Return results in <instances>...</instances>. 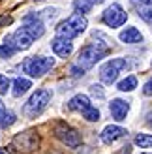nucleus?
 Segmentation results:
<instances>
[{
    "label": "nucleus",
    "mask_w": 152,
    "mask_h": 154,
    "mask_svg": "<svg viewBox=\"0 0 152 154\" xmlns=\"http://www.w3.org/2000/svg\"><path fill=\"white\" fill-rule=\"evenodd\" d=\"M107 53H109V47H107V45H103L102 42L85 45V47L81 49L77 60H75V64L70 68V73H71L73 77L85 75V72H88L96 62H100V60L107 55Z\"/></svg>",
    "instance_id": "obj_1"
},
{
    "label": "nucleus",
    "mask_w": 152,
    "mask_h": 154,
    "mask_svg": "<svg viewBox=\"0 0 152 154\" xmlns=\"http://www.w3.org/2000/svg\"><path fill=\"white\" fill-rule=\"evenodd\" d=\"M88 25V21L85 15L81 13H71L68 19H64L62 23L56 25V36H62V38H68V40H73V38L81 36L85 32V28Z\"/></svg>",
    "instance_id": "obj_2"
},
{
    "label": "nucleus",
    "mask_w": 152,
    "mask_h": 154,
    "mask_svg": "<svg viewBox=\"0 0 152 154\" xmlns=\"http://www.w3.org/2000/svg\"><path fill=\"white\" fill-rule=\"evenodd\" d=\"M51 98H53L51 90H47V88H38L34 94L28 98V102L25 103V109H23V113H25L28 119L40 117V115L49 107Z\"/></svg>",
    "instance_id": "obj_3"
},
{
    "label": "nucleus",
    "mask_w": 152,
    "mask_h": 154,
    "mask_svg": "<svg viewBox=\"0 0 152 154\" xmlns=\"http://www.w3.org/2000/svg\"><path fill=\"white\" fill-rule=\"evenodd\" d=\"M55 66V58L49 57H30L23 62V72L30 77H41Z\"/></svg>",
    "instance_id": "obj_4"
},
{
    "label": "nucleus",
    "mask_w": 152,
    "mask_h": 154,
    "mask_svg": "<svg viewBox=\"0 0 152 154\" xmlns=\"http://www.w3.org/2000/svg\"><path fill=\"white\" fill-rule=\"evenodd\" d=\"M128 68V60L126 58H111V60H107L102 68H100V81L102 83H105V85H113L117 81V77H118V73L122 72V70H126Z\"/></svg>",
    "instance_id": "obj_5"
},
{
    "label": "nucleus",
    "mask_w": 152,
    "mask_h": 154,
    "mask_svg": "<svg viewBox=\"0 0 152 154\" xmlns=\"http://www.w3.org/2000/svg\"><path fill=\"white\" fill-rule=\"evenodd\" d=\"M126 19H128V13L124 11V8L120 6V4H111L107 10L102 13L103 25H107L109 28H118V26H122L124 23H126Z\"/></svg>",
    "instance_id": "obj_6"
},
{
    "label": "nucleus",
    "mask_w": 152,
    "mask_h": 154,
    "mask_svg": "<svg viewBox=\"0 0 152 154\" xmlns=\"http://www.w3.org/2000/svg\"><path fill=\"white\" fill-rule=\"evenodd\" d=\"M21 30H23V32H26L30 38H32V40H38V38H41L43 32H45V23L41 21V15H38V13L25 15Z\"/></svg>",
    "instance_id": "obj_7"
},
{
    "label": "nucleus",
    "mask_w": 152,
    "mask_h": 154,
    "mask_svg": "<svg viewBox=\"0 0 152 154\" xmlns=\"http://www.w3.org/2000/svg\"><path fill=\"white\" fill-rule=\"evenodd\" d=\"M56 135H58V139L62 141L66 147L75 149V147H79V145H81V134L77 132V130L66 126V124H60L56 128Z\"/></svg>",
    "instance_id": "obj_8"
},
{
    "label": "nucleus",
    "mask_w": 152,
    "mask_h": 154,
    "mask_svg": "<svg viewBox=\"0 0 152 154\" xmlns=\"http://www.w3.org/2000/svg\"><path fill=\"white\" fill-rule=\"evenodd\" d=\"M109 113H111V117L115 119L117 122L126 120L128 113H130V102H126V100H122V98L111 100V103H109Z\"/></svg>",
    "instance_id": "obj_9"
},
{
    "label": "nucleus",
    "mask_w": 152,
    "mask_h": 154,
    "mask_svg": "<svg viewBox=\"0 0 152 154\" xmlns=\"http://www.w3.org/2000/svg\"><path fill=\"white\" fill-rule=\"evenodd\" d=\"M51 49L55 53L56 57L60 58H68L73 53V43L71 40H68V38H62V36H56L55 40L51 42Z\"/></svg>",
    "instance_id": "obj_10"
},
{
    "label": "nucleus",
    "mask_w": 152,
    "mask_h": 154,
    "mask_svg": "<svg viewBox=\"0 0 152 154\" xmlns=\"http://www.w3.org/2000/svg\"><path fill=\"white\" fill-rule=\"evenodd\" d=\"M124 135H128V130L120 128V126H117V124L105 126V128L102 130V134H100L102 141H103L105 145H111V143H115V141H118V139H122Z\"/></svg>",
    "instance_id": "obj_11"
},
{
    "label": "nucleus",
    "mask_w": 152,
    "mask_h": 154,
    "mask_svg": "<svg viewBox=\"0 0 152 154\" xmlns=\"http://www.w3.org/2000/svg\"><path fill=\"white\" fill-rule=\"evenodd\" d=\"M8 40H10V43L13 45L17 51H23V49H28L30 45H32V38H30L26 32H23V30L19 28L17 32H13L11 36H8Z\"/></svg>",
    "instance_id": "obj_12"
},
{
    "label": "nucleus",
    "mask_w": 152,
    "mask_h": 154,
    "mask_svg": "<svg viewBox=\"0 0 152 154\" xmlns=\"http://www.w3.org/2000/svg\"><path fill=\"white\" fill-rule=\"evenodd\" d=\"M90 105H92V103H90V98L85 96V94H77V96H73L70 102H68V107H70L71 111H79L81 115L85 113Z\"/></svg>",
    "instance_id": "obj_13"
},
{
    "label": "nucleus",
    "mask_w": 152,
    "mask_h": 154,
    "mask_svg": "<svg viewBox=\"0 0 152 154\" xmlns=\"http://www.w3.org/2000/svg\"><path fill=\"white\" fill-rule=\"evenodd\" d=\"M118 38H120V42H124V43H139V42H143V34L135 26L124 28L122 32L118 34Z\"/></svg>",
    "instance_id": "obj_14"
},
{
    "label": "nucleus",
    "mask_w": 152,
    "mask_h": 154,
    "mask_svg": "<svg viewBox=\"0 0 152 154\" xmlns=\"http://www.w3.org/2000/svg\"><path fill=\"white\" fill-rule=\"evenodd\" d=\"M30 87H32L30 79H25V77H15V79H13V90H11V94L15 98H21L23 94H26V92L30 90Z\"/></svg>",
    "instance_id": "obj_15"
},
{
    "label": "nucleus",
    "mask_w": 152,
    "mask_h": 154,
    "mask_svg": "<svg viewBox=\"0 0 152 154\" xmlns=\"http://www.w3.org/2000/svg\"><path fill=\"white\" fill-rule=\"evenodd\" d=\"M137 88V77L135 75H128L126 79H122L118 83V90L120 92H132Z\"/></svg>",
    "instance_id": "obj_16"
},
{
    "label": "nucleus",
    "mask_w": 152,
    "mask_h": 154,
    "mask_svg": "<svg viewBox=\"0 0 152 154\" xmlns=\"http://www.w3.org/2000/svg\"><path fill=\"white\" fill-rule=\"evenodd\" d=\"M135 8H137L139 17L152 26V2L150 4H143V6H135Z\"/></svg>",
    "instance_id": "obj_17"
},
{
    "label": "nucleus",
    "mask_w": 152,
    "mask_h": 154,
    "mask_svg": "<svg viewBox=\"0 0 152 154\" xmlns=\"http://www.w3.org/2000/svg\"><path fill=\"white\" fill-rule=\"evenodd\" d=\"M92 6H94V4L88 2V0H73V10H75V13H81V15L90 13Z\"/></svg>",
    "instance_id": "obj_18"
},
{
    "label": "nucleus",
    "mask_w": 152,
    "mask_h": 154,
    "mask_svg": "<svg viewBox=\"0 0 152 154\" xmlns=\"http://www.w3.org/2000/svg\"><path fill=\"white\" fill-rule=\"evenodd\" d=\"M15 53H17V49H15L13 45L10 43V40H8V36H6L4 43L0 45V58H11Z\"/></svg>",
    "instance_id": "obj_19"
},
{
    "label": "nucleus",
    "mask_w": 152,
    "mask_h": 154,
    "mask_svg": "<svg viewBox=\"0 0 152 154\" xmlns=\"http://www.w3.org/2000/svg\"><path fill=\"white\" fill-rule=\"evenodd\" d=\"M15 120H17V117H15V113L6 109L2 115H0V128H10L11 124H15Z\"/></svg>",
    "instance_id": "obj_20"
},
{
    "label": "nucleus",
    "mask_w": 152,
    "mask_h": 154,
    "mask_svg": "<svg viewBox=\"0 0 152 154\" xmlns=\"http://www.w3.org/2000/svg\"><path fill=\"white\" fill-rule=\"evenodd\" d=\"M135 145L141 149H152V135L150 134H137L135 135Z\"/></svg>",
    "instance_id": "obj_21"
},
{
    "label": "nucleus",
    "mask_w": 152,
    "mask_h": 154,
    "mask_svg": "<svg viewBox=\"0 0 152 154\" xmlns=\"http://www.w3.org/2000/svg\"><path fill=\"white\" fill-rule=\"evenodd\" d=\"M83 117H85L87 120H90V122H98V120H100V111H98L94 105H90L88 109L83 113Z\"/></svg>",
    "instance_id": "obj_22"
},
{
    "label": "nucleus",
    "mask_w": 152,
    "mask_h": 154,
    "mask_svg": "<svg viewBox=\"0 0 152 154\" xmlns=\"http://www.w3.org/2000/svg\"><path fill=\"white\" fill-rule=\"evenodd\" d=\"M10 79H8L6 75H0V94H6L8 90H10Z\"/></svg>",
    "instance_id": "obj_23"
},
{
    "label": "nucleus",
    "mask_w": 152,
    "mask_h": 154,
    "mask_svg": "<svg viewBox=\"0 0 152 154\" xmlns=\"http://www.w3.org/2000/svg\"><path fill=\"white\" fill-rule=\"evenodd\" d=\"M41 13H43L45 21H53V19L56 17V8H47V10H43Z\"/></svg>",
    "instance_id": "obj_24"
},
{
    "label": "nucleus",
    "mask_w": 152,
    "mask_h": 154,
    "mask_svg": "<svg viewBox=\"0 0 152 154\" xmlns=\"http://www.w3.org/2000/svg\"><path fill=\"white\" fill-rule=\"evenodd\" d=\"M90 94H92V96H98V98H105V92L102 90L100 85H92V87H90Z\"/></svg>",
    "instance_id": "obj_25"
},
{
    "label": "nucleus",
    "mask_w": 152,
    "mask_h": 154,
    "mask_svg": "<svg viewBox=\"0 0 152 154\" xmlns=\"http://www.w3.org/2000/svg\"><path fill=\"white\" fill-rule=\"evenodd\" d=\"M143 94H145V96H152V79H148L145 83V87H143Z\"/></svg>",
    "instance_id": "obj_26"
},
{
    "label": "nucleus",
    "mask_w": 152,
    "mask_h": 154,
    "mask_svg": "<svg viewBox=\"0 0 152 154\" xmlns=\"http://www.w3.org/2000/svg\"><path fill=\"white\" fill-rule=\"evenodd\" d=\"M124 150H120L118 154H132V147H130V145H126V147H122Z\"/></svg>",
    "instance_id": "obj_27"
},
{
    "label": "nucleus",
    "mask_w": 152,
    "mask_h": 154,
    "mask_svg": "<svg viewBox=\"0 0 152 154\" xmlns=\"http://www.w3.org/2000/svg\"><path fill=\"white\" fill-rule=\"evenodd\" d=\"M8 23H11L10 17H0V25H8Z\"/></svg>",
    "instance_id": "obj_28"
},
{
    "label": "nucleus",
    "mask_w": 152,
    "mask_h": 154,
    "mask_svg": "<svg viewBox=\"0 0 152 154\" xmlns=\"http://www.w3.org/2000/svg\"><path fill=\"white\" fill-rule=\"evenodd\" d=\"M147 122H148V126L152 128V113H148V115H147Z\"/></svg>",
    "instance_id": "obj_29"
},
{
    "label": "nucleus",
    "mask_w": 152,
    "mask_h": 154,
    "mask_svg": "<svg viewBox=\"0 0 152 154\" xmlns=\"http://www.w3.org/2000/svg\"><path fill=\"white\" fill-rule=\"evenodd\" d=\"M0 154H11L10 149H0Z\"/></svg>",
    "instance_id": "obj_30"
},
{
    "label": "nucleus",
    "mask_w": 152,
    "mask_h": 154,
    "mask_svg": "<svg viewBox=\"0 0 152 154\" xmlns=\"http://www.w3.org/2000/svg\"><path fill=\"white\" fill-rule=\"evenodd\" d=\"M6 111V107H4V103H2V100H0V115H2Z\"/></svg>",
    "instance_id": "obj_31"
},
{
    "label": "nucleus",
    "mask_w": 152,
    "mask_h": 154,
    "mask_svg": "<svg viewBox=\"0 0 152 154\" xmlns=\"http://www.w3.org/2000/svg\"><path fill=\"white\" fill-rule=\"evenodd\" d=\"M88 2H92V4H102L103 0H88Z\"/></svg>",
    "instance_id": "obj_32"
},
{
    "label": "nucleus",
    "mask_w": 152,
    "mask_h": 154,
    "mask_svg": "<svg viewBox=\"0 0 152 154\" xmlns=\"http://www.w3.org/2000/svg\"><path fill=\"white\" fill-rule=\"evenodd\" d=\"M143 154H150V152H143Z\"/></svg>",
    "instance_id": "obj_33"
}]
</instances>
